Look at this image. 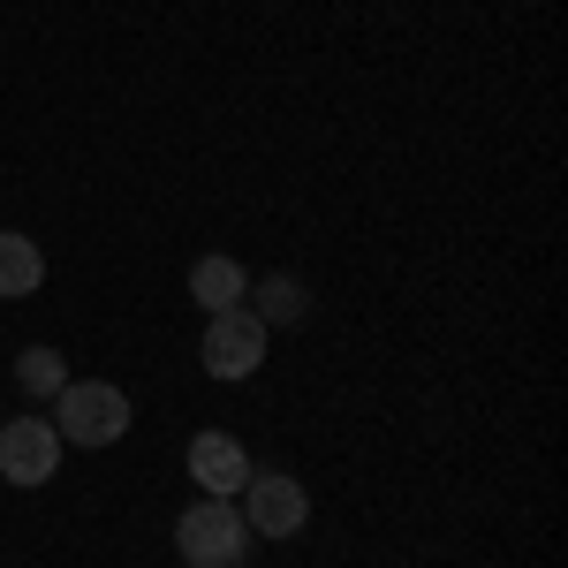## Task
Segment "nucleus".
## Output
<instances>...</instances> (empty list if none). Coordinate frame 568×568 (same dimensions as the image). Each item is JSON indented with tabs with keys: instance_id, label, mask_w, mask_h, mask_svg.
<instances>
[{
	"instance_id": "7ed1b4c3",
	"label": "nucleus",
	"mask_w": 568,
	"mask_h": 568,
	"mask_svg": "<svg viewBox=\"0 0 568 568\" xmlns=\"http://www.w3.org/2000/svg\"><path fill=\"white\" fill-rule=\"evenodd\" d=\"M265 334H273V326H265L251 304L213 311V318H205V342H197V364H205L213 379H251L265 364Z\"/></svg>"
},
{
	"instance_id": "423d86ee",
	"label": "nucleus",
	"mask_w": 568,
	"mask_h": 568,
	"mask_svg": "<svg viewBox=\"0 0 568 568\" xmlns=\"http://www.w3.org/2000/svg\"><path fill=\"white\" fill-rule=\"evenodd\" d=\"M251 470H258V463L243 455V439H235V433H197V439H190V478H197L205 500H235Z\"/></svg>"
},
{
	"instance_id": "f03ea898",
	"label": "nucleus",
	"mask_w": 568,
	"mask_h": 568,
	"mask_svg": "<svg viewBox=\"0 0 568 568\" xmlns=\"http://www.w3.org/2000/svg\"><path fill=\"white\" fill-rule=\"evenodd\" d=\"M53 433L77 439V447H114L130 433V394L114 379H69L53 394Z\"/></svg>"
},
{
	"instance_id": "1a4fd4ad",
	"label": "nucleus",
	"mask_w": 568,
	"mask_h": 568,
	"mask_svg": "<svg viewBox=\"0 0 568 568\" xmlns=\"http://www.w3.org/2000/svg\"><path fill=\"white\" fill-rule=\"evenodd\" d=\"M243 296H251V311H258L265 326H296V318L311 311L304 281H288V273H265V281H251V288H243Z\"/></svg>"
},
{
	"instance_id": "39448f33",
	"label": "nucleus",
	"mask_w": 568,
	"mask_h": 568,
	"mask_svg": "<svg viewBox=\"0 0 568 568\" xmlns=\"http://www.w3.org/2000/svg\"><path fill=\"white\" fill-rule=\"evenodd\" d=\"M61 470V433H53V417H8L0 425V478L23 485V493H39L45 478Z\"/></svg>"
},
{
	"instance_id": "0eeeda50",
	"label": "nucleus",
	"mask_w": 568,
	"mask_h": 568,
	"mask_svg": "<svg viewBox=\"0 0 568 568\" xmlns=\"http://www.w3.org/2000/svg\"><path fill=\"white\" fill-rule=\"evenodd\" d=\"M39 288H45V251L31 235L0 227V304H23V296H39Z\"/></svg>"
},
{
	"instance_id": "6e6552de",
	"label": "nucleus",
	"mask_w": 568,
	"mask_h": 568,
	"mask_svg": "<svg viewBox=\"0 0 568 568\" xmlns=\"http://www.w3.org/2000/svg\"><path fill=\"white\" fill-rule=\"evenodd\" d=\"M243 288H251V273L227 258V251H205V258L190 265V296L205 304V318H213V311H235V304H243Z\"/></svg>"
},
{
	"instance_id": "f257e3e1",
	"label": "nucleus",
	"mask_w": 568,
	"mask_h": 568,
	"mask_svg": "<svg viewBox=\"0 0 568 568\" xmlns=\"http://www.w3.org/2000/svg\"><path fill=\"white\" fill-rule=\"evenodd\" d=\"M251 524H243V508L235 500H190L175 516V554L190 568H243L251 561Z\"/></svg>"
},
{
	"instance_id": "20e7f679",
	"label": "nucleus",
	"mask_w": 568,
	"mask_h": 568,
	"mask_svg": "<svg viewBox=\"0 0 568 568\" xmlns=\"http://www.w3.org/2000/svg\"><path fill=\"white\" fill-rule=\"evenodd\" d=\"M235 508H243L251 538H296V530L311 524V493L288 478V470H251L243 493H235Z\"/></svg>"
},
{
	"instance_id": "9d476101",
	"label": "nucleus",
	"mask_w": 568,
	"mask_h": 568,
	"mask_svg": "<svg viewBox=\"0 0 568 568\" xmlns=\"http://www.w3.org/2000/svg\"><path fill=\"white\" fill-rule=\"evenodd\" d=\"M16 387H23V394H39V402H53V394L69 387V364H61V349L31 342V349L16 356Z\"/></svg>"
}]
</instances>
